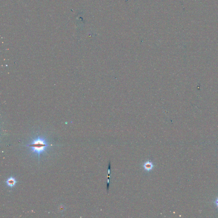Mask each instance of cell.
<instances>
[{"label": "cell", "mask_w": 218, "mask_h": 218, "mask_svg": "<svg viewBox=\"0 0 218 218\" xmlns=\"http://www.w3.org/2000/svg\"><path fill=\"white\" fill-rule=\"evenodd\" d=\"M17 182L18 181H16V179L12 176L8 178L6 181V183L7 186L11 188L14 187Z\"/></svg>", "instance_id": "obj_2"}, {"label": "cell", "mask_w": 218, "mask_h": 218, "mask_svg": "<svg viewBox=\"0 0 218 218\" xmlns=\"http://www.w3.org/2000/svg\"><path fill=\"white\" fill-rule=\"evenodd\" d=\"M215 203L216 204V206H217V207L218 208V198L217 199H216V200L215 201Z\"/></svg>", "instance_id": "obj_4"}, {"label": "cell", "mask_w": 218, "mask_h": 218, "mask_svg": "<svg viewBox=\"0 0 218 218\" xmlns=\"http://www.w3.org/2000/svg\"><path fill=\"white\" fill-rule=\"evenodd\" d=\"M51 146L47 143V139L44 137L38 136L32 140L30 144L26 145L30 148L32 153L35 154L39 157L40 155L44 153L49 146Z\"/></svg>", "instance_id": "obj_1"}, {"label": "cell", "mask_w": 218, "mask_h": 218, "mask_svg": "<svg viewBox=\"0 0 218 218\" xmlns=\"http://www.w3.org/2000/svg\"><path fill=\"white\" fill-rule=\"evenodd\" d=\"M153 164L150 161H148L146 162L143 165V167L144 168V170L146 171H151L153 168Z\"/></svg>", "instance_id": "obj_3"}]
</instances>
